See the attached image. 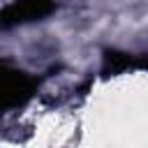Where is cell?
I'll return each mask as SVG.
<instances>
[{
    "mask_svg": "<svg viewBox=\"0 0 148 148\" xmlns=\"http://www.w3.org/2000/svg\"><path fill=\"white\" fill-rule=\"evenodd\" d=\"M35 90V81L28 79L23 72H16L12 67H7L5 62H0V111L21 104L23 99H28Z\"/></svg>",
    "mask_w": 148,
    "mask_h": 148,
    "instance_id": "6da1fadb",
    "label": "cell"
},
{
    "mask_svg": "<svg viewBox=\"0 0 148 148\" xmlns=\"http://www.w3.org/2000/svg\"><path fill=\"white\" fill-rule=\"evenodd\" d=\"M53 5H56V0H16L7 9L0 12V25L7 28V25H16V23H23V21L39 18V16L49 14L53 9Z\"/></svg>",
    "mask_w": 148,
    "mask_h": 148,
    "instance_id": "7a4b0ae2",
    "label": "cell"
}]
</instances>
